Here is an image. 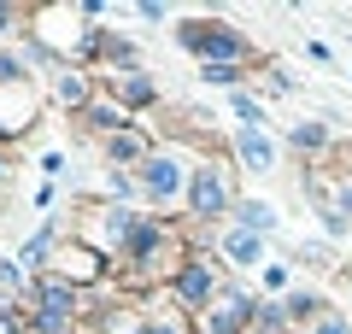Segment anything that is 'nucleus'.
<instances>
[{
    "instance_id": "obj_1",
    "label": "nucleus",
    "mask_w": 352,
    "mask_h": 334,
    "mask_svg": "<svg viewBox=\"0 0 352 334\" xmlns=\"http://www.w3.org/2000/svg\"><path fill=\"white\" fill-rule=\"evenodd\" d=\"M141 188H147L153 199H176L182 194V164H176L170 153H164V159H147L141 164Z\"/></svg>"
},
{
    "instance_id": "obj_2",
    "label": "nucleus",
    "mask_w": 352,
    "mask_h": 334,
    "mask_svg": "<svg viewBox=\"0 0 352 334\" xmlns=\"http://www.w3.org/2000/svg\"><path fill=\"white\" fill-rule=\"evenodd\" d=\"M71 317H76V299L65 293L59 282L41 287V317H36V329H41V334H65V329H71Z\"/></svg>"
},
{
    "instance_id": "obj_3",
    "label": "nucleus",
    "mask_w": 352,
    "mask_h": 334,
    "mask_svg": "<svg viewBox=\"0 0 352 334\" xmlns=\"http://www.w3.org/2000/svg\"><path fill=\"white\" fill-rule=\"evenodd\" d=\"M182 41H188L194 53H206V59H212V53H217V59L241 53V36H235V30H223V24H188V36H182Z\"/></svg>"
},
{
    "instance_id": "obj_4",
    "label": "nucleus",
    "mask_w": 352,
    "mask_h": 334,
    "mask_svg": "<svg viewBox=\"0 0 352 334\" xmlns=\"http://www.w3.org/2000/svg\"><path fill=\"white\" fill-rule=\"evenodd\" d=\"M223 199H229L223 170H212V164H206V170L194 176V211H200V217H212V211H223Z\"/></svg>"
},
{
    "instance_id": "obj_5",
    "label": "nucleus",
    "mask_w": 352,
    "mask_h": 334,
    "mask_svg": "<svg viewBox=\"0 0 352 334\" xmlns=\"http://www.w3.org/2000/svg\"><path fill=\"white\" fill-rule=\"evenodd\" d=\"M247 317H258V311H252V299H247V293H229L223 305L212 311V334H235Z\"/></svg>"
},
{
    "instance_id": "obj_6",
    "label": "nucleus",
    "mask_w": 352,
    "mask_h": 334,
    "mask_svg": "<svg viewBox=\"0 0 352 334\" xmlns=\"http://www.w3.org/2000/svg\"><path fill=\"white\" fill-rule=\"evenodd\" d=\"M241 164H247V170H270V164H276V147H270V141L258 135V129H241Z\"/></svg>"
},
{
    "instance_id": "obj_7",
    "label": "nucleus",
    "mask_w": 352,
    "mask_h": 334,
    "mask_svg": "<svg viewBox=\"0 0 352 334\" xmlns=\"http://www.w3.org/2000/svg\"><path fill=\"white\" fill-rule=\"evenodd\" d=\"M241 229H252V235L276 229V205H264V199H247V205H241Z\"/></svg>"
},
{
    "instance_id": "obj_8",
    "label": "nucleus",
    "mask_w": 352,
    "mask_h": 334,
    "mask_svg": "<svg viewBox=\"0 0 352 334\" xmlns=\"http://www.w3.org/2000/svg\"><path fill=\"white\" fill-rule=\"evenodd\" d=\"M176 287H182V293H188V299H206V293H212V270H206V264H188V270H182V282H176Z\"/></svg>"
},
{
    "instance_id": "obj_9",
    "label": "nucleus",
    "mask_w": 352,
    "mask_h": 334,
    "mask_svg": "<svg viewBox=\"0 0 352 334\" xmlns=\"http://www.w3.org/2000/svg\"><path fill=\"white\" fill-rule=\"evenodd\" d=\"M229 258L252 264V258H258V235H252V229H235V235H229Z\"/></svg>"
},
{
    "instance_id": "obj_10",
    "label": "nucleus",
    "mask_w": 352,
    "mask_h": 334,
    "mask_svg": "<svg viewBox=\"0 0 352 334\" xmlns=\"http://www.w3.org/2000/svg\"><path fill=\"white\" fill-rule=\"evenodd\" d=\"M112 94H124V100H153V88H147V76H124V82H112Z\"/></svg>"
},
{
    "instance_id": "obj_11",
    "label": "nucleus",
    "mask_w": 352,
    "mask_h": 334,
    "mask_svg": "<svg viewBox=\"0 0 352 334\" xmlns=\"http://www.w3.org/2000/svg\"><path fill=\"white\" fill-rule=\"evenodd\" d=\"M294 147H323V124H300L294 129Z\"/></svg>"
},
{
    "instance_id": "obj_12",
    "label": "nucleus",
    "mask_w": 352,
    "mask_h": 334,
    "mask_svg": "<svg viewBox=\"0 0 352 334\" xmlns=\"http://www.w3.org/2000/svg\"><path fill=\"white\" fill-rule=\"evenodd\" d=\"M235 111H241V118H247V124H264V106H258V100H247V94L235 100Z\"/></svg>"
},
{
    "instance_id": "obj_13",
    "label": "nucleus",
    "mask_w": 352,
    "mask_h": 334,
    "mask_svg": "<svg viewBox=\"0 0 352 334\" xmlns=\"http://www.w3.org/2000/svg\"><path fill=\"white\" fill-rule=\"evenodd\" d=\"M288 311H294V317H311V311H317V293H294Z\"/></svg>"
},
{
    "instance_id": "obj_14",
    "label": "nucleus",
    "mask_w": 352,
    "mask_h": 334,
    "mask_svg": "<svg viewBox=\"0 0 352 334\" xmlns=\"http://www.w3.org/2000/svg\"><path fill=\"white\" fill-rule=\"evenodd\" d=\"M317 334H352V322H346V317H335V311H329V317L317 322Z\"/></svg>"
},
{
    "instance_id": "obj_15",
    "label": "nucleus",
    "mask_w": 352,
    "mask_h": 334,
    "mask_svg": "<svg viewBox=\"0 0 352 334\" xmlns=\"http://www.w3.org/2000/svg\"><path fill=\"white\" fill-rule=\"evenodd\" d=\"M59 100H71V106H82V82H76V76H65V82H59Z\"/></svg>"
},
{
    "instance_id": "obj_16",
    "label": "nucleus",
    "mask_w": 352,
    "mask_h": 334,
    "mask_svg": "<svg viewBox=\"0 0 352 334\" xmlns=\"http://www.w3.org/2000/svg\"><path fill=\"white\" fill-rule=\"evenodd\" d=\"M135 334H182V329H176V322H164V317H153V322H141Z\"/></svg>"
},
{
    "instance_id": "obj_17",
    "label": "nucleus",
    "mask_w": 352,
    "mask_h": 334,
    "mask_svg": "<svg viewBox=\"0 0 352 334\" xmlns=\"http://www.w3.org/2000/svg\"><path fill=\"white\" fill-rule=\"evenodd\" d=\"M206 82H235V65H206Z\"/></svg>"
}]
</instances>
